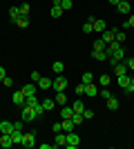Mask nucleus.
<instances>
[{"mask_svg": "<svg viewBox=\"0 0 134 149\" xmlns=\"http://www.w3.org/2000/svg\"><path fill=\"white\" fill-rule=\"evenodd\" d=\"M9 16H11V22H16V20L22 16V11H20V7H11L9 9Z\"/></svg>", "mask_w": 134, "mask_h": 149, "instance_id": "aec40b11", "label": "nucleus"}, {"mask_svg": "<svg viewBox=\"0 0 134 149\" xmlns=\"http://www.w3.org/2000/svg\"><path fill=\"white\" fill-rule=\"evenodd\" d=\"M83 118L85 120H92V118H94V111H92V109H85V111H83Z\"/></svg>", "mask_w": 134, "mask_h": 149, "instance_id": "58836bf2", "label": "nucleus"}, {"mask_svg": "<svg viewBox=\"0 0 134 149\" xmlns=\"http://www.w3.org/2000/svg\"><path fill=\"white\" fill-rule=\"evenodd\" d=\"M92 56H94V60H98V62H105V60H107V58H109V51L107 49H103V51H92Z\"/></svg>", "mask_w": 134, "mask_h": 149, "instance_id": "0eeeda50", "label": "nucleus"}, {"mask_svg": "<svg viewBox=\"0 0 134 149\" xmlns=\"http://www.w3.org/2000/svg\"><path fill=\"white\" fill-rule=\"evenodd\" d=\"M128 25L134 27V13H130V16H128Z\"/></svg>", "mask_w": 134, "mask_h": 149, "instance_id": "a18cd8bd", "label": "nucleus"}, {"mask_svg": "<svg viewBox=\"0 0 134 149\" xmlns=\"http://www.w3.org/2000/svg\"><path fill=\"white\" fill-rule=\"evenodd\" d=\"M98 96H101L103 100H107V98H112V91H109L107 87H98Z\"/></svg>", "mask_w": 134, "mask_h": 149, "instance_id": "bb28decb", "label": "nucleus"}, {"mask_svg": "<svg viewBox=\"0 0 134 149\" xmlns=\"http://www.w3.org/2000/svg\"><path fill=\"white\" fill-rule=\"evenodd\" d=\"M34 109H36V113H38V116H43V113H45V107L40 105V102H38V105H36V107H34Z\"/></svg>", "mask_w": 134, "mask_h": 149, "instance_id": "37998d69", "label": "nucleus"}, {"mask_svg": "<svg viewBox=\"0 0 134 149\" xmlns=\"http://www.w3.org/2000/svg\"><path fill=\"white\" fill-rule=\"evenodd\" d=\"M119 2H121V0H109V5H114V7L119 5Z\"/></svg>", "mask_w": 134, "mask_h": 149, "instance_id": "de8ad7c7", "label": "nucleus"}, {"mask_svg": "<svg viewBox=\"0 0 134 149\" xmlns=\"http://www.w3.org/2000/svg\"><path fill=\"white\" fill-rule=\"evenodd\" d=\"M125 74H130V69H128V65H125V60H123L114 67V76H125Z\"/></svg>", "mask_w": 134, "mask_h": 149, "instance_id": "6e6552de", "label": "nucleus"}, {"mask_svg": "<svg viewBox=\"0 0 134 149\" xmlns=\"http://www.w3.org/2000/svg\"><path fill=\"white\" fill-rule=\"evenodd\" d=\"M25 100H27V96L20 91V89H18V91H13V105H16V107H25Z\"/></svg>", "mask_w": 134, "mask_h": 149, "instance_id": "39448f33", "label": "nucleus"}, {"mask_svg": "<svg viewBox=\"0 0 134 149\" xmlns=\"http://www.w3.org/2000/svg\"><path fill=\"white\" fill-rule=\"evenodd\" d=\"M65 140H67V134H65V131H58L54 145H56V147H65Z\"/></svg>", "mask_w": 134, "mask_h": 149, "instance_id": "4468645a", "label": "nucleus"}, {"mask_svg": "<svg viewBox=\"0 0 134 149\" xmlns=\"http://www.w3.org/2000/svg\"><path fill=\"white\" fill-rule=\"evenodd\" d=\"M13 140H11V134H0V147H11Z\"/></svg>", "mask_w": 134, "mask_h": 149, "instance_id": "9d476101", "label": "nucleus"}, {"mask_svg": "<svg viewBox=\"0 0 134 149\" xmlns=\"http://www.w3.org/2000/svg\"><path fill=\"white\" fill-rule=\"evenodd\" d=\"M20 145H25V147H34L36 145V136L34 134H25V138H22V143Z\"/></svg>", "mask_w": 134, "mask_h": 149, "instance_id": "2eb2a0df", "label": "nucleus"}, {"mask_svg": "<svg viewBox=\"0 0 134 149\" xmlns=\"http://www.w3.org/2000/svg\"><path fill=\"white\" fill-rule=\"evenodd\" d=\"M2 85H5V87H13V78L11 76H5V78H2Z\"/></svg>", "mask_w": 134, "mask_h": 149, "instance_id": "e433bc0d", "label": "nucleus"}, {"mask_svg": "<svg viewBox=\"0 0 134 149\" xmlns=\"http://www.w3.org/2000/svg\"><path fill=\"white\" fill-rule=\"evenodd\" d=\"M38 102H40V100L36 98V93H34V96H27V100H25V105H27V107H36Z\"/></svg>", "mask_w": 134, "mask_h": 149, "instance_id": "c756f323", "label": "nucleus"}, {"mask_svg": "<svg viewBox=\"0 0 134 149\" xmlns=\"http://www.w3.org/2000/svg\"><path fill=\"white\" fill-rule=\"evenodd\" d=\"M11 131H13L11 120H2V123H0V134H11Z\"/></svg>", "mask_w": 134, "mask_h": 149, "instance_id": "f8f14e48", "label": "nucleus"}, {"mask_svg": "<svg viewBox=\"0 0 134 149\" xmlns=\"http://www.w3.org/2000/svg\"><path fill=\"white\" fill-rule=\"evenodd\" d=\"M40 105L45 107V111H51V109H54V105H56V100H51V98H47V100H43V102H40Z\"/></svg>", "mask_w": 134, "mask_h": 149, "instance_id": "c85d7f7f", "label": "nucleus"}, {"mask_svg": "<svg viewBox=\"0 0 134 149\" xmlns=\"http://www.w3.org/2000/svg\"><path fill=\"white\" fill-rule=\"evenodd\" d=\"M72 120H74V125H81V123H83V113H74V116H72Z\"/></svg>", "mask_w": 134, "mask_h": 149, "instance_id": "4c0bfd02", "label": "nucleus"}, {"mask_svg": "<svg viewBox=\"0 0 134 149\" xmlns=\"http://www.w3.org/2000/svg\"><path fill=\"white\" fill-rule=\"evenodd\" d=\"M109 82H112V76H109V74H101V78H98V87H109Z\"/></svg>", "mask_w": 134, "mask_h": 149, "instance_id": "6ab92c4d", "label": "nucleus"}, {"mask_svg": "<svg viewBox=\"0 0 134 149\" xmlns=\"http://www.w3.org/2000/svg\"><path fill=\"white\" fill-rule=\"evenodd\" d=\"M116 11L121 13V16H130V13H132V2H130V0H121V2L116 5Z\"/></svg>", "mask_w": 134, "mask_h": 149, "instance_id": "f03ea898", "label": "nucleus"}, {"mask_svg": "<svg viewBox=\"0 0 134 149\" xmlns=\"http://www.w3.org/2000/svg\"><path fill=\"white\" fill-rule=\"evenodd\" d=\"M60 7H63V11H69L72 7H74V2L72 0H60Z\"/></svg>", "mask_w": 134, "mask_h": 149, "instance_id": "72a5a7b5", "label": "nucleus"}, {"mask_svg": "<svg viewBox=\"0 0 134 149\" xmlns=\"http://www.w3.org/2000/svg\"><path fill=\"white\" fill-rule=\"evenodd\" d=\"M49 13H51V18H60L65 11H63V7H54V5H51V11Z\"/></svg>", "mask_w": 134, "mask_h": 149, "instance_id": "cd10ccee", "label": "nucleus"}, {"mask_svg": "<svg viewBox=\"0 0 134 149\" xmlns=\"http://www.w3.org/2000/svg\"><path fill=\"white\" fill-rule=\"evenodd\" d=\"M89 82H94V76L89 74V71H85L83 74V85H89Z\"/></svg>", "mask_w": 134, "mask_h": 149, "instance_id": "f704fd0d", "label": "nucleus"}, {"mask_svg": "<svg viewBox=\"0 0 134 149\" xmlns=\"http://www.w3.org/2000/svg\"><path fill=\"white\" fill-rule=\"evenodd\" d=\"M13 25H18V27H22V29H25V27H29V16H20V18L16 20V22H13Z\"/></svg>", "mask_w": 134, "mask_h": 149, "instance_id": "393cba45", "label": "nucleus"}, {"mask_svg": "<svg viewBox=\"0 0 134 149\" xmlns=\"http://www.w3.org/2000/svg\"><path fill=\"white\" fill-rule=\"evenodd\" d=\"M63 69H65V65H63L60 60H56L54 65H51V71H54L56 76H60V74H63Z\"/></svg>", "mask_w": 134, "mask_h": 149, "instance_id": "4be33fe9", "label": "nucleus"}, {"mask_svg": "<svg viewBox=\"0 0 134 149\" xmlns=\"http://www.w3.org/2000/svg\"><path fill=\"white\" fill-rule=\"evenodd\" d=\"M85 96H89V98L98 96V85H96V82H89V85H85Z\"/></svg>", "mask_w": 134, "mask_h": 149, "instance_id": "423d86ee", "label": "nucleus"}, {"mask_svg": "<svg viewBox=\"0 0 134 149\" xmlns=\"http://www.w3.org/2000/svg\"><path fill=\"white\" fill-rule=\"evenodd\" d=\"M51 131H54V134H58V131H63V125H60V123L51 125Z\"/></svg>", "mask_w": 134, "mask_h": 149, "instance_id": "79ce46f5", "label": "nucleus"}, {"mask_svg": "<svg viewBox=\"0 0 134 149\" xmlns=\"http://www.w3.org/2000/svg\"><path fill=\"white\" fill-rule=\"evenodd\" d=\"M36 85H38V89H51V87H54V80H51V78H43V76H40V80L36 82Z\"/></svg>", "mask_w": 134, "mask_h": 149, "instance_id": "1a4fd4ad", "label": "nucleus"}, {"mask_svg": "<svg viewBox=\"0 0 134 149\" xmlns=\"http://www.w3.org/2000/svg\"><path fill=\"white\" fill-rule=\"evenodd\" d=\"M20 118L25 120V123H34V120L38 118V113H36V109L34 107H20Z\"/></svg>", "mask_w": 134, "mask_h": 149, "instance_id": "f257e3e1", "label": "nucleus"}, {"mask_svg": "<svg viewBox=\"0 0 134 149\" xmlns=\"http://www.w3.org/2000/svg\"><path fill=\"white\" fill-rule=\"evenodd\" d=\"M40 80V74L38 71H32V82H38Z\"/></svg>", "mask_w": 134, "mask_h": 149, "instance_id": "c03bdc74", "label": "nucleus"}, {"mask_svg": "<svg viewBox=\"0 0 134 149\" xmlns=\"http://www.w3.org/2000/svg\"><path fill=\"white\" fill-rule=\"evenodd\" d=\"M60 116H63V120L72 118V116H74V109H72V107H63V109H60Z\"/></svg>", "mask_w": 134, "mask_h": 149, "instance_id": "7c9ffc66", "label": "nucleus"}, {"mask_svg": "<svg viewBox=\"0 0 134 149\" xmlns=\"http://www.w3.org/2000/svg\"><path fill=\"white\" fill-rule=\"evenodd\" d=\"M20 91L25 93V96H34V93L38 91V85H34V82H29V85H25V87L20 89Z\"/></svg>", "mask_w": 134, "mask_h": 149, "instance_id": "ddd939ff", "label": "nucleus"}, {"mask_svg": "<svg viewBox=\"0 0 134 149\" xmlns=\"http://www.w3.org/2000/svg\"><path fill=\"white\" fill-rule=\"evenodd\" d=\"M7 76V71H5V67H0V80H2V78H5Z\"/></svg>", "mask_w": 134, "mask_h": 149, "instance_id": "49530a36", "label": "nucleus"}, {"mask_svg": "<svg viewBox=\"0 0 134 149\" xmlns=\"http://www.w3.org/2000/svg\"><path fill=\"white\" fill-rule=\"evenodd\" d=\"M101 36H103V42H105V45H109L112 40H114V29H105V31L101 33Z\"/></svg>", "mask_w": 134, "mask_h": 149, "instance_id": "a211bd4d", "label": "nucleus"}, {"mask_svg": "<svg viewBox=\"0 0 134 149\" xmlns=\"http://www.w3.org/2000/svg\"><path fill=\"white\" fill-rule=\"evenodd\" d=\"M105 29H107V27H105V20H101V18H94V31H96V33H103Z\"/></svg>", "mask_w": 134, "mask_h": 149, "instance_id": "dca6fc26", "label": "nucleus"}, {"mask_svg": "<svg viewBox=\"0 0 134 149\" xmlns=\"http://www.w3.org/2000/svg\"><path fill=\"white\" fill-rule=\"evenodd\" d=\"M56 105H67V96H65V91H56Z\"/></svg>", "mask_w": 134, "mask_h": 149, "instance_id": "b1692460", "label": "nucleus"}, {"mask_svg": "<svg viewBox=\"0 0 134 149\" xmlns=\"http://www.w3.org/2000/svg\"><path fill=\"white\" fill-rule=\"evenodd\" d=\"M114 40H116V42H121V45H123V40H125V31H123V29L114 31Z\"/></svg>", "mask_w": 134, "mask_h": 149, "instance_id": "473e14b6", "label": "nucleus"}, {"mask_svg": "<svg viewBox=\"0 0 134 149\" xmlns=\"http://www.w3.org/2000/svg\"><path fill=\"white\" fill-rule=\"evenodd\" d=\"M74 91H76V96H83V93H85V85L81 82V85H78V87L74 89Z\"/></svg>", "mask_w": 134, "mask_h": 149, "instance_id": "ea45409f", "label": "nucleus"}, {"mask_svg": "<svg viewBox=\"0 0 134 149\" xmlns=\"http://www.w3.org/2000/svg\"><path fill=\"white\" fill-rule=\"evenodd\" d=\"M20 11H22V16H29V11H32V7L27 5V2H22V5H20Z\"/></svg>", "mask_w": 134, "mask_h": 149, "instance_id": "c9c22d12", "label": "nucleus"}, {"mask_svg": "<svg viewBox=\"0 0 134 149\" xmlns=\"http://www.w3.org/2000/svg\"><path fill=\"white\" fill-rule=\"evenodd\" d=\"M125 65H128L130 71H134V58H125Z\"/></svg>", "mask_w": 134, "mask_h": 149, "instance_id": "a19ab883", "label": "nucleus"}, {"mask_svg": "<svg viewBox=\"0 0 134 149\" xmlns=\"http://www.w3.org/2000/svg\"><path fill=\"white\" fill-rule=\"evenodd\" d=\"M105 102H107V109H109V111H116V109H119V100H116L114 96H112V98H107Z\"/></svg>", "mask_w": 134, "mask_h": 149, "instance_id": "5701e85b", "label": "nucleus"}, {"mask_svg": "<svg viewBox=\"0 0 134 149\" xmlns=\"http://www.w3.org/2000/svg\"><path fill=\"white\" fill-rule=\"evenodd\" d=\"M72 109H74V113H83V111H85V105H83V100H76V102L72 105Z\"/></svg>", "mask_w": 134, "mask_h": 149, "instance_id": "a878e982", "label": "nucleus"}, {"mask_svg": "<svg viewBox=\"0 0 134 149\" xmlns=\"http://www.w3.org/2000/svg\"><path fill=\"white\" fill-rule=\"evenodd\" d=\"M83 31H85V33H94V18H87V20H85Z\"/></svg>", "mask_w": 134, "mask_h": 149, "instance_id": "412c9836", "label": "nucleus"}, {"mask_svg": "<svg viewBox=\"0 0 134 149\" xmlns=\"http://www.w3.org/2000/svg\"><path fill=\"white\" fill-rule=\"evenodd\" d=\"M78 145H81V138H78V134L69 131V134H67V140H65V147H69V149H76Z\"/></svg>", "mask_w": 134, "mask_h": 149, "instance_id": "20e7f679", "label": "nucleus"}, {"mask_svg": "<svg viewBox=\"0 0 134 149\" xmlns=\"http://www.w3.org/2000/svg\"><path fill=\"white\" fill-rule=\"evenodd\" d=\"M105 47H107V45L103 42V38H96V40H94V49H96V51H103Z\"/></svg>", "mask_w": 134, "mask_h": 149, "instance_id": "2f4dec72", "label": "nucleus"}, {"mask_svg": "<svg viewBox=\"0 0 134 149\" xmlns=\"http://www.w3.org/2000/svg\"><path fill=\"white\" fill-rule=\"evenodd\" d=\"M116 85L121 89H128V85H130V74H125V76H116Z\"/></svg>", "mask_w": 134, "mask_h": 149, "instance_id": "9b49d317", "label": "nucleus"}, {"mask_svg": "<svg viewBox=\"0 0 134 149\" xmlns=\"http://www.w3.org/2000/svg\"><path fill=\"white\" fill-rule=\"evenodd\" d=\"M54 91H65V89H67V78H65L63 74L60 76H56V78H54Z\"/></svg>", "mask_w": 134, "mask_h": 149, "instance_id": "7ed1b4c3", "label": "nucleus"}, {"mask_svg": "<svg viewBox=\"0 0 134 149\" xmlns=\"http://www.w3.org/2000/svg\"><path fill=\"white\" fill-rule=\"evenodd\" d=\"M60 125H63V131H65V134H69V131H74V127H76L72 118H65V120H63Z\"/></svg>", "mask_w": 134, "mask_h": 149, "instance_id": "f3484780", "label": "nucleus"}]
</instances>
